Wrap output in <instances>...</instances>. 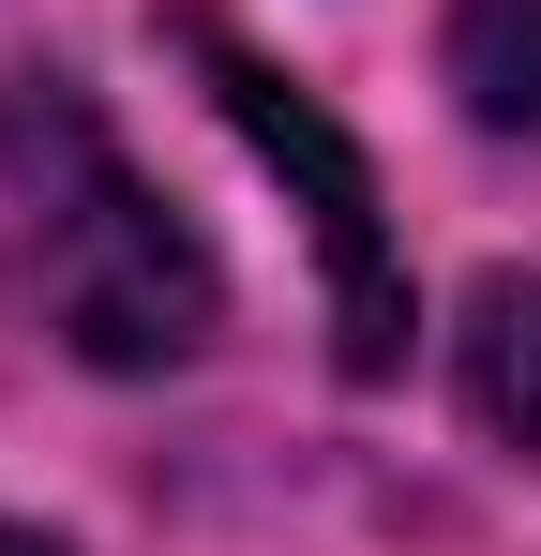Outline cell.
<instances>
[{"mask_svg": "<svg viewBox=\"0 0 541 556\" xmlns=\"http://www.w3.org/2000/svg\"><path fill=\"white\" fill-rule=\"evenodd\" d=\"M0 241H15L30 316H46L76 362H105V376L196 362L211 316H226L196 226L121 166V136H105L61 76H0Z\"/></svg>", "mask_w": 541, "mask_h": 556, "instance_id": "obj_1", "label": "cell"}, {"mask_svg": "<svg viewBox=\"0 0 541 556\" xmlns=\"http://www.w3.org/2000/svg\"><path fill=\"white\" fill-rule=\"evenodd\" d=\"M166 30H180V61L211 76V105L256 136V166L316 211V256H331V346H347V376H391V362H406V256H391V226H376V166H361L347 136L270 76L256 46H226L211 15H166Z\"/></svg>", "mask_w": 541, "mask_h": 556, "instance_id": "obj_2", "label": "cell"}, {"mask_svg": "<svg viewBox=\"0 0 541 556\" xmlns=\"http://www.w3.org/2000/svg\"><path fill=\"white\" fill-rule=\"evenodd\" d=\"M466 406L496 452L541 466V271H481L466 286Z\"/></svg>", "mask_w": 541, "mask_h": 556, "instance_id": "obj_3", "label": "cell"}, {"mask_svg": "<svg viewBox=\"0 0 541 556\" xmlns=\"http://www.w3.org/2000/svg\"><path fill=\"white\" fill-rule=\"evenodd\" d=\"M451 91L481 136L541 151V0H451Z\"/></svg>", "mask_w": 541, "mask_h": 556, "instance_id": "obj_4", "label": "cell"}, {"mask_svg": "<svg viewBox=\"0 0 541 556\" xmlns=\"http://www.w3.org/2000/svg\"><path fill=\"white\" fill-rule=\"evenodd\" d=\"M0 556H61V542H46V527H0Z\"/></svg>", "mask_w": 541, "mask_h": 556, "instance_id": "obj_5", "label": "cell"}]
</instances>
